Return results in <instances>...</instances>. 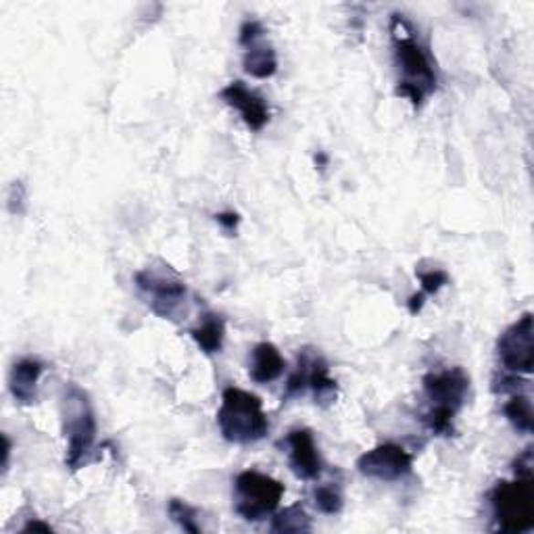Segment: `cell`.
Returning a JSON list of instances; mask_svg holds the SVG:
<instances>
[{
    "label": "cell",
    "mask_w": 534,
    "mask_h": 534,
    "mask_svg": "<svg viewBox=\"0 0 534 534\" xmlns=\"http://www.w3.org/2000/svg\"><path fill=\"white\" fill-rule=\"evenodd\" d=\"M167 509H170L172 520L178 524L182 530L193 532V534L201 532V526H199V522H196V518H199V514H196V509L190 508L186 501L172 499L170 506H167Z\"/></svg>",
    "instance_id": "21"
},
{
    "label": "cell",
    "mask_w": 534,
    "mask_h": 534,
    "mask_svg": "<svg viewBox=\"0 0 534 534\" xmlns=\"http://www.w3.org/2000/svg\"><path fill=\"white\" fill-rule=\"evenodd\" d=\"M245 71L248 76L257 79H267L272 78L277 71V57L272 47L263 42H255L251 47H246L245 57H243Z\"/></svg>",
    "instance_id": "16"
},
{
    "label": "cell",
    "mask_w": 534,
    "mask_h": 534,
    "mask_svg": "<svg viewBox=\"0 0 534 534\" xmlns=\"http://www.w3.org/2000/svg\"><path fill=\"white\" fill-rule=\"evenodd\" d=\"M514 476L520 480H532V467H534V457H532V447L524 449L520 455L514 459Z\"/></svg>",
    "instance_id": "24"
},
{
    "label": "cell",
    "mask_w": 534,
    "mask_h": 534,
    "mask_svg": "<svg viewBox=\"0 0 534 534\" xmlns=\"http://www.w3.org/2000/svg\"><path fill=\"white\" fill-rule=\"evenodd\" d=\"M288 466L292 474L301 480H318L324 474V459L313 438L311 430L298 428L290 430L287 436Z\"/></svg>",
    "instance_id": "10"
},
{
    "label": "cell",
    "mask_w": 534,
    "mask_h": 534,
    "mask_svg": "<svg viewBox=\"0 0 534 534\" xmlns=\"http://www.w3.org/2000/svg\"><path fill=\"white\" fill-rule=\"evenodd\" d=\"M497 357L509 374H532L534 370V326L532 313L511 324L497 340Z\"/></svg>",
    "instance_id": "8"
},
{
    "label": "cell",
    "mask_w": 534,
    "mask_h": 534,
    "mask_svg": "<svg viewBox=\"0 0 534 534\" xmlns=\"http://www.w3.org/2000/svg\"><path fill=\"white\" fill-rule=\"evenodd\" d=\"M311 530H313L311 520L301 503L277 511V514L272 518V532L297 534V532H311Z\"/></svg>",
    "instance_id": "17"
},
{
    "label": "cell",
    "mask_w": 534,
    "mask_h": 534,
    "mask_svg": "<svg viewBox=\"0 0 534 534\" xmlns=\"http://www.w3.org/2000/svg\"><path fill=\"white\" fill-rule=\"evenodd\" d=\"M219 433L228 443L253 445L269 433L267 415L257 394L230 386L222 394V407L217 412Z\"/></svg>",
    "instance_id": "4"
},
{
    "label": "cell",
    "mask_w": 534,
    "mask_h": 534,
    "mask_svg": "<svg viewBox=\"0 0 534 534\" xmlns=\"http://www.w3.org/2000/svg\"><path fill=\"white\" fill-rule=\"evenodd\" d=\"M287 370V361L280 351L272 342H259L257 347L251 351V360H248V374L251 380L257 384L276 382L277 378Z\"/></svg>",
    "instance_id": "13"
},
{
    "label": "cell",
    "mask_w": 534,
    "mask_h": 534,
    "mask_svg": "<svg viewBox=\"0 0 534 534\" xmlns=\"http://www.w3.org/2000/svg\"><path fill=\"white\" fill-rule=\"evenodd\" d=\"M313 499H316V508L326 516H339L345 506V497H342V488L339 482H326V485H319L313 493Z\"/></svg>",
    "instance_id": "19"
},
{
    "label": "cell",
    "mask_w": 534,
    "mask_h": 534,
    "mask_svg": "<svg viewBox=\"0 0 534 534\" xmlns=\"http://www.w3.org/2000/svg\"><path fill=\"white\" fill-rule=\"evenodd\" d=\"M219 97L228 102L230 107L236 109L240 117H243V121L253 131H261L263 128L267 126V121H269L267 102L259 92L246 88V84L232 82V84L225 86L222 92H219Z\"/></svg>",
    "instance_id": "11"
},
{
    "label": "cell",
    "mask_w": 534,
    "mask_h": 534,
    "mask_svg": "<svg viewBox=\"0 0 534 534\" xmlns=\"http://www.w3.org/2000/svg\"><path fill=\"white\" fill-rule=\"evenodd\" d=\"M9 457H11V441H9V436L5 435V459H3V472L9 470Z\"/></svg>",
    "instance_id": "29"
},
{
    "label": "cell",
    "mask_w": 534,
    "mask_h": 534,
    "mask_svg": "<svg viewBox=\"0 0 534 534\" xmlns=\"http://www.w3.org/2000/svg\"><path fill=\"white\" fill-rule=\"evenodd\" d=\"M234 491H236V514L246 522H259L276 514L284 497V485L267 474L246 470L236 476Z\"/></svg>",
    "instance_id": "7"
},
{
    "label": "cell",
    "mask_w": 534,
    "mask_h": 534,
    "mask_svg": "<svg viewBox=\"0 0 534 534\" xmlns=\"http://www.w3.org/2000/svg\"><path fill=\"white\" fill-rule=\"evenodd\" d=\"M420 284H422V292L424 295H436L445 284L449 282V276L443 272V269H430V272H418Z\"/></svg>",
    "instance_id": "22"
},
{
    "label": "cell",
    "mask_w": 534,
    "mask_h": 534,
    "mask_svg": "<svg viewBox=\"0 0 534 534\" xmlns=\"http://www.w3.org/2000/svg\"><path fill=\"white\" fill-rule=\"evenodd\" d=\"M422 384L430 403V409L422 418L424 426L436 436H451L455 433L453 422L470 391V378L462 368H449L424 376Z\"/></svg>",
    "instance_id": "3"
},
{
    "label": "cell",
    "mask_w": 534,
    "mask_h": 534,
    "mask_svg": "<svg viewBox=\"0 0 534 534\" xmlns=\"http://www.w3.org/2000/svg\"><path fill=\"white\" fill-rule=\"evenodd\" d=\"M391 38L394 48V63H397L401 73L397 94L409 99L415 109H420L430 94L436 90L438 84L433 58H430L428 50L414 36L412 26L401 15H393Z\"/></svg>",
    "instance_id": "1"
},
{
    "label": "cell",
    "mask_w": 534,
    "mask_h": 534,
    "mask_svg": "<svg viewBox=\"0 0 534 534\" xmlns=\"http://www.w3.org/2000/svg\"><path fill=\"white\" fill-rule=\"evenodd\" d=\"M503 415H506L508 422L514 426L518 433L530 435L532 433V403L530 397L526 394H514L506 405H503Z\"/></svg>",
    "instance_id": "18"
},
{
    "label": "cell",
    "mask_w": 534,
    "mask_h": 534,
    "mask_svg": "<svg viewBox=\"0 0 534 534\" xmlns=\"http://www.w3.org/2000/svg\"><path fill=\"white\" fill-rule=\"evenodd\" d=\"M357 470L361 476L380 480V482H397L409 476L414 470V455L401 445L384 443L378 447L365 451L357 459Z\"/></svg>",
    "instance_id": "9"
},
{
    "label": "cell",
    "mask_w": 534,
    "mask_h": 534,
    "mask_svg": "<svg viewBox=\"0 0 534 534\" xmlns=\"http://www.w3.org/2000/svg\"><path fill=\"white\" fill-rule=\"evenodd\" d=\"M136 288L149 305V309L161 319H175L186 301L188 288L182 276L167 263L146 266L134 274Z\"/></svg>",
    "instance_id": "5"
},
{
    "label": "cell",
    "mask_w": 534,
    "mask_h": 534,
    "mask_svg": "<svg viewBox=\"0 0 534 534\" xmlns=\"http://www.w3.org/2000/svg\"><path fill=\"white\" fill-rule=\"evenodd\" d=\"M326 163H328V157L324 155V152H318V155H316V165H319V170H324Z\"/></svg>",
    "instance_id": "30"
},
{
    "label": "cell",
    "mask_w": 534,
    "mask_h": 534,
    "mask_svg": "<svg viewBox=\"0 0 534 534\" xmlns=\"http://www.w3.org/2000/svg\"><path fill=\"white\" fill-rule=\"evenodd\" d=\"M491 508L501 532H529L534 526L532 480H499L491 491Z\"/></svg>",
    "instance_id": "6"
},
{
    "label": "cell",
    "mask_w": 534,
    "mask_h": 534,
    "mask_svg": "<svg viewBox=\"0 0 534 534\" xmlns=\"http://www.w3.org/2000/svg\"><path fill=\"white\" fill-rule=\"evenodd\" d=\"M26 188L21 182H15L9 193V211L13 215H21L26 211Z\"/></svg>",
    "instance_id": "25"
},
{
    "label": "cell",
    "mask_w": 534,
    "mask_h": 534,
    "mask_svg": "<svg viewBox=\"0 0 534 534\" xmlns=\"http://www.w3.org/2000/svg\"><path fill=\"white\" fill-rule=\"evenodd\" d=\"M215 219H217V224L222 225L225 232H234L238 228V224H240V215L234 214V211H224V214H217Z\"/></svg>",
    "instance_id": "26"
},
{
    "label": "cell",
    "mask_w": 534,
    "mask_h": 534,
    "mask_svg": "<svg viewBox=\"0 0 534 534\" xmlns=\"http://www.w3.org/2000/svg\"><path fill=\"white\" fill-rule=\"evenodd\" d=\"M263 36H266V27H263L261 21L257 19H248L238 29V42L240 47H251L255 42H261Z\"/></svg>",
    "instance_id": "23"
},
{
    "label": "cell",
    "mask_w": 534,
    "mask_h": 534,
    "mask_svg": "<svg viewBox=\"0 0 534 534\" xmlns=\"http://www.w3.org/2000/svg\"><path fill=\"white\" fill-rule=\"evenodd\" d=\"M424 298H426V295H424V292H418V295H414L412 298H409V313H412V316H418V313L422 311V307H424Z\"/></svg>",
    "instance_id": "27"
},
{
    "label": "cell",
    "mask_w": 534,
    "mask_h": 534,
    "mask_svg": "<svg viewBox=\"0 0 534 534\" xmlns=\"http://www.w3.org/2000/svg\"><path fill=\"white\" fill-rule=\"evenodd\" d=\"M44 374V363L34 357L19 360L11 368L9 391L19 405H34L38 399V382Z\"/></svg>",
    "instance_id": "12"
},
{
    "label": "cell",
    "mask_w": 534,
    "mask_h": 534,
    "mask_svg": "<svg viewBox=\"0 0 534 534\" xmlns=\"http://www.w3.org/2000/svg\"><path fill=\"white\" fill-rule=\"evenodd\" d=\"M309 361H311L309 351H303L301 357H298L297 370L292 372L288 382H287V393H284V399L301 397V394L309 389Z\"/></svg>",
    "instance_id": "20"
},
{
    "label": "cell",
    "mask_w": 534,
    "mask_h": 534,
    "mask_svg": "<svg viewBox=\"0 0 534 534\" xmlns=\"http://www.w3.org/2000/svg\"><path fill=\"white\" fill-rule=\"evenodd\" d=\"M190 336L196 342L204 355H215L224 349L225 340V321L222 316H215V313H204L199 326H194L190 330Z\"/></svg>",
    "instance_id": "14"
},
{
    "label": "cell",
    "mask_w": 534,
    "mask_h": 534,
    "mask_svg": "<svg viewBox=\"0 0 534 534\" xmlns=\"http://www.w3.org/2000/svg\"><path fill=\"white\" fill-rule=\"evenodd\" d=\"M61 424L63 435L68 441V455L65 464L69 470H79L88 464V457L97 443V414L88 393L76 382H68L61 391Z\"/></svg>",
    "instance_id": "2"
},
{
    "label": "cell",
    "mask_w": 534,
    "mask_h": 534,
    "mask_svg": "<svg viewBox=\"0 0 534 534\" xmlns=\"http://www.w3.org/2000/svg\"><path fill=\"white\" fill-rule=\"evenodd\" d=\"M309 389L313 391V399L319 407H330L339 397V384L328 372L326 361L321 357H313L309 361Z\"/></svg>",
    "instance_id": "15"
},
{
    "label": "cell",
    "mask_w": 534,
    "mask_h": 534,
    "mask_svg": "<svg viewBox=\"0 0 534 534\" xmlns=\"http://www.w3.org/2000/svg\"><path fill=\"white\" fill-rule=\"evenodd\" d=\"M32 530H42V532H50L53 529H50L48 524H44V522H40V520H32V522H27L26 526H24V532H32Z\"/></svg>",
    "instance_id": "28"
}]
</instances>
